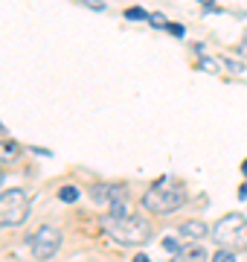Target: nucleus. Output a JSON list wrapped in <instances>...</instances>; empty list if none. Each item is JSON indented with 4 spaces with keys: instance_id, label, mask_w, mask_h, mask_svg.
Returning a JSON list of instances; mask_svg holds the SVG:
<instances>
[{
    "instance_id": "obj_1",
    "label": "nucleus",
    "mask_w": 247,
    "mask_h": 262,
    "mask_svg": "<svg viewBox=\"0 0 247 262\" xmlns=\"http://www.w3.org/2000/svg\"><path fill=\"white\" fill-rule=\"evenodd\" d=\"M102 227L108 230V236L114 239L116 245H125V248H134V245H145L152 239V225L140 219V215H105Z\"/></svg>"
},
{
    "instance_id": "obj_2",
    "label": "nucleus",
    "mask_w": 247,
    "mask_h": 262,
    "mask_svg": "<svg viewBox=\"0 0 247 262\" xmlns=\"http://www.w3.org/2000/svg\"><path fill=\"white\" fill-rule=\"evenodd\" d=\"M183 201H186L183 187L181 184H171L169 178H160L157 184H152V189H145V195H143V207L149 213H157V215L175 213Z\"/></svg>"
},
{
    "instance_id": "obj_3",
    "label": "nucleus",
    "mask_w": 247,
    "mask_h": 262,
    "mask_svg": "<svg viewBox=\"0 0 247 262\" xmlns=\"http://www.w3.org/2000/svg\"><path fill=\"white\" fill-rule=\"evenodd\" d=\"M212 239L221 248H233V251H247V219L241 213H227L212 225Z\"/></svg>"
},
{
    "instance_id": "obj_4",
    "label": "nucleus",
    "mask_w": 247,
    "mask_h": 262,
    "mask_svg": "<svg viewBox=\"0 0 247 262\" xmlns=\"http://www.w3.org/2000/svg\"><path fill=\"white\" fill-rule=\"evenodd\" d=\"M29 219V198L23 189L0 192V227H20Z\"/></svg>"
},
{
    "instance_id": "obj_5",
    "label": "nucleus",
    "mask_w": 247,
    "mask_h": 262,
    "mask_svg": "<svg viewBox=\"0 0 247 262\" xmlns=\"http://www.w3.org/2000/svg\"><path fill=\"white\" fill-rule=\"evenodd\" d=\"M58 245H61V233L50 225L38 227L35 233L29 236V251H32L35 259H50V256H56Z\"/></svg>"
},
{
    "instance_id": "obj_6",
    "label": "nucleus",
    "mask_w": 247,
    "mask_h": 262,
    "mask_svg": "<svg viewBox=\"0 0 247 262\" xmlns=\"http://www.w3.org/2000/svg\"><path fill=\"white\" fill-rule=\"evenodd\" d=\"M175 256L183 259V262H198V259H209V251L201 242H192V245H181Z\"/></svg>"
},
{
    "instance_id": "obj_7",
    "label": "nucleus",
    "mask_w": 247,
    "mask_h": 262,
    "mask_svg": "<svg viewBox=\"0 0 247 262\" xmlns=\"http://www.w3.org/2000/svg\"><path fill=\"white\" fill-rule=\"evenodd\" d=\"M178 233H181V236H189V239H204V236L212 233V227H207L204 222H183Z\"/></svg>"
},
{
    "instance_id": "obj_8",
    "label": "nucleus",
    "mask_w": 247,
    "mask_h": 262,
    "mask_svg": "<svg viewBox=\"0 0 247 262\" xmlns=\"http://www.w3.org/2000/svg\"><path fill=\"white\" fill-rule=\"evenodd\" d=\"M79 195H82V192H79L76 187H61V189H58V198H61L64 204H76Z\"/></svg>"
},
{
    "instance_id": "obj_9",
    "label": "nucleus",
    "mask_w": 247,
    "mask_h": 262,
    "mask_svg": "<svg viewBox=\"0 0 247 262\" xmlns=\"http://www.w3.org/2000/svg\"><path fill=\"white\" fill-rule=\"evenodd\" d=\"M212 262H236V251L233 248H221L212 253Z\"/></svg>"
},
{
    "instance_id": "obj_10",
    "label": "nucleus",
    "mask_w": 247,
    "mask_h": 262,
    "mask_svg": "<svg viewBox=\"0 0 247 262\" xmlns=\"http://www.w3.org/2000/svg\"><path fill=\"white\" fill-rule=\"evenodd\" d=\"M125 18L128 20H149V15H145L140 6H131V9H125Z\"/></svg>"
},
{
    "instance_id": "obj_11",
    "label": "nucleus",
    "mask_w": 247,
    "mask_h": 262,
    "mask_svg": "<svg viewBox=\"0 0 247 262\" xmlns=\"http://www.w3.org/2000/svg\"><path fill=\"white\" fill-rule=\"evenodd\" d=\"M166 29H169V35H175V38L186 35V27H181V24H166Z\"/></svg>"
},
{
    "instance_id": "obj_12",
    "label": "nucleus",
    "mask_w": 247,
    "mask_h": 262,
    "mask_svg": "<svg viewBox=\"0 0 247 262\" xmlns=\"http://www.w3.org/2000/svg\"><path fill=\"white\" fill-rule=\"evenodd\" d=\"M82 6H87V9H93V12H105V3L102 0H79Z\"/></svg>"
},
{
    "instance_id": "obj_13",
    "label": "nucleus",
    "mask_w": 247,
    "mask_h": 262,
    "mask_svg": "<svg viewBox=\"0 0 247 262\" xmlns=\"http://www.w3.org/2000/svg\"><path fill=\"white\" fill-rule=\"evenodd\" d=\"M149 24H152V27H163V29H166V24H169V20L163 18L160 12H154V15H149Z\"/></svg>"
},
{
    "instance_id": "obj_14",
    "label": "nucleus",
    "mask_w": 247,
    "mask_h": 262,
    "mask_svg": "<svg viewBox=\"0 0 247 262\" xmlns=\"http://www.w3.org/2000/svg\"><path fill=\"white\" fill-rule=\"evenodd\" d=\"M201 67H207L209 73H218V61H215V58H204V61H201Z\"/></svg>"
},
{
    "instance_id": "obj_15",
    "label": "nucleus",
    "mask_w": 247,
    "mask_h": 262,
    "mask_svg": "<svg viewBox=\"0 0 247 262\" xmlns=\"http://www.w3.org/2000/svg\"><path fill=\"white\" fill-rule=\"evenodd\" d=\"M163 248H166L169 253H178V248H181V245H178V239H163Z\"/></svg>"
},
{
    "instance_id": "obj_16",
    "label": "nucleus",
    "mask_w": 247,
    "mask_h": 262,
    "mask_svg": "<svg viewBox=\"0 0 247 262\" xmlns=\"http://www.w3.org/2000/svg\"><path fill=\"white\" fill-rule=\"evenodd\" d=\"M238 201H247V184H241V187H238Z\"/></svg>"
},
{
    "instance_id": "obj_17",
    "label": "nucleus",
    "mask_w": 247,
    "mask_h": 262,
    "mask_svg": "<svg viewBox=\"0 0 247 262\" xmlns=\"http://www.w3.org/2000/svg\"><path fill=\"white\" fill-rule=\"evenodd\" d=\"M241 172H244V175H247V160H241Z\"/></svg>"
},
{
    "instance_id": "obj_18",
    "label": "nucleus",
    "mask_w": 247,
    "mask_h": 262,
    "mask_svg": "<svg viewBox=\"0 0 247 262\" xmlns=\"http://www.w3.org/2000/svg\"><path fill=\"white\" fill-rule=\"evenodd\" d=\"M0 184H3V163H0Z\"/></svg>"
},
{
    "instance_id": "obj_19",
    "label": "nucleus",
    "mask_w": 247,
    "mask_h": 262,
    "mask_svg": "<svg viewBox=\"0 0 247 262\" xmlns=\"http://www.w3.org/2000/svg\"><path fill=\"white\" fill-rule=\"evenodd\" d=\"M198 3H204V6H209V3H212V0H198Z\"/></svg>"
}]
</instances>
